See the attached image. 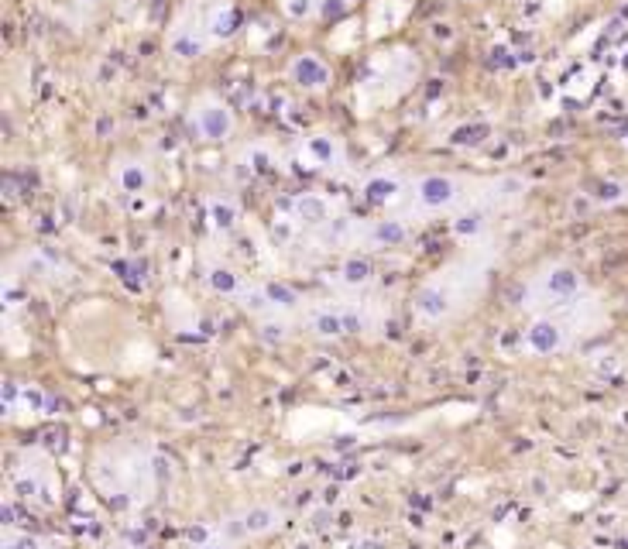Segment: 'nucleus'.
<instances>
[{
    "instance_id": "nucleus-1",
    "label": "nucleus",
    "mask_w": 628,
    "mask_h": 549,
    "mask_svg": "<svg viewBox=\"0 0 628 549\" xmlns=\"http://www.w3.org/2000/svg\"><path fill=\"white\" fill-rule=\"evenodd\" d=\"M580 292H584V278H580V272H577L573 265L556 261V265H546V268L529 281L522 306L533 309V313H549V309L566 306V302L577 299Z\"/></svg>"
},
{
    "instance_id": "nucleus-2",
    "label": "nucleus",
    "mask_w": 628,
    "mask_h": 549,
    "mask_svg": "<svg viewBox=\"0 0 628 549\" xmlns=\"http://www.w3.org/2000/svg\"><path fill=\"white\" fill-rule=\"evenodd\" d=\"M570 340H573V330L566 326V319H563L560 313H539L536 319L529 323V330H526L522 347H526L529 354L549 357V354L566 351V347H570Z\"/></svg>"
},
{
    "instance_id": "nucleus-3",
    "label": "nucleus",
    "mask_w": 628,
    "mask_h": 549,
    "mask_svg": "<svg viewBox=\"0 0 628 549\" xmlns=\"http://www.w3.org/2000/svg\"><path fill=\"white\" fill-rule=\"evenodd\" d=\"M281 525V512L275 505H251L237 515H230L223 525H220V536L223 543H241V539H258V536H268Z\"/></svg>"
},
{
    "instance_id": "nucleus-4",
    "label": "nucleus",
    "mask_w": 628,
    "mask_h": 549,
    "mask_svg": "<svg viewBox=\"0 0 628 549\" xmlns=\"http://www.w3.org/2000/svg\"><path fill=\"white\" fill-rule=\"evenodd\" d=\"M416 199L426 210H443L456 199V183L450 176H426V179L416 183Z\"/></svg>"
},
{
    "instance_id": "nucleus-5",
    "label": "nucleus",
    "mask_w": 628,
    "mask_h": 549,
    "mask_svg": "<svg viewBox=\"0 0 628 549\" xmlns=\"http://www.w3.org/2000/svg\"><path fill=\"white\" fill-rule=\"evenodd\" d=\"M192 127H196L203 138L220 141V138H227V134H230L234 120H230V110H227V106L213 103V106H203V110H199V120L192 117Z\"/></svg>"
},
{
    "instance_id": "nucleus-6",
    "label": "nucleus",
    "mask_w": 628,
    "mask_h": 549,
    "mask_svg": "<svg viewBox=\"0 0 628 549\" xmlns=\"http://www.w3.org/2000/svg\"><path fill=\"white\" fill-rule=\"evenodd\" d=\"M292 80H295L299 86L320 90V86L330 83V69H326V62H320L316 55H299V59L292 62Z\"/></svg>"
},
{
    "instance_id": "nucleus-7",
    "label": "nucleus",
    "mask_w": 628,
    "mask_h": 549,
    "mask_svg": "<svg viewBox=\"0 0 628 549\" xmlns=\"http://www.w3.org/2000/svg\"><path fill=\"white\" fill-rule=\"evenodd\" d=\"M309 330L316 337H347L340 306H320V309H313L309 313Z\"/></svg>"
},
{
    "instance_id": "nucleus-8",
    "label": "nucleus",
    "mask_w": 628,
    "mask_h": 549,
    "mask_svg": "<svg viewBox=\"0 0 628 549\" xmlns=\"http://www.w3.org/2000/svg\"><path fill=\"white\" fill-rule=\"evenodd\" d=\"M206 281H210V288L213 292H220V295H244V281H241V274L234 272V268H227V265H213L210 272H206Z\"/></svg>"
},
{
    "instance_id": "nucleus-9",
    "label": "nucleus",
    "mask_w": 628,
    "mask_h": 549,
    "mask_svg": "<svg viewBox=\"0 0 628 549\" xmlns=\"http://www.w3.org/2000/svg\"><path fill=\"white\" fill-rule=\"evenodd\" d=\"M261 292H265V299H268L271 313L278 316V313H288V309H295L299 306V292L295 288H288L285 281H265L261 285Z\"/></svg>"
},
{
    "instance_id": "nucleus-10",
    "label": "nucleus",
    "mask_w": 628,
    "mask_h": 549,
    "mask_svg": "<svg viewBox=\"0 0 628 549\" xmlns=\"http://www.w3.org/2000/svg\"><path fill=\"white\" fill-rule=\"evenodd\" d=\"M371 278H374V265H371L367 258H347V261H344V268H340V281H344V285H351V288H364V285H371Z\"/></svg>"
},
{
    "instance_id": "nucleus-11",
    "label": "nucleus",
    "mask_w": 628,
    "mask_h": 549,
    "mask_svg": "<svg viewBox=\"0 0 628 549\" xmlns=\"http://www.w3.org/2000/svg\"><path fill=\"white\" fill-rule=\"evenodd\" d=\"M237 24H241V10L237 7H220L213 17H210V31H213V38H230L234 31H237Z\"/></svg>"
},
{
    "instance_id": "nucleus-12",
    "label": "nucleus",
    "mask_w": 628,
    "mask_h": 549,
    "mask_svg": "<svg viewBox=\"0 0 628 549\" xmlns=\"http://www.w3.org/2000/svg\"><path fill=\"white\" fill-rule=\"evenodd\" d=\"M295 210H299V216H302L306 223H326V220H330V210H326V203H323L320 196H302V199L295 203Z\"/></svg>"
},
{
    "instance_id": "nucleus-13",
    "label": "nucleus",
    "mask_w": 628,
    "mask_h": 549,
    "mask_svg": "<svg viewBox=\"0 0 628 549\" xmlns=\"http://www.w3.org/2000/svg\"><path fill=\"white\" fill-rule=\"evenodd\" d=\"M364 196H367L371 203H391V199L398 196V183L378 176V179H371V183L364 185Z\"/></svg>"
},
{
    "instance_id": "nucleus-14",
    "label": "nucleus",
    "mask_w": 628,
    "mask_h": 549,
    "mask_svg": "<svg viewBox=\"0 0 628 549\" xmlns=\"http://www.w3.org/2000/svg\"><path fill=\"white\" fill-rule=\"evenodd\" d=\"M172 55H179V59H199L203 55V41L192 31H179V35H172Z\"/></svg>"
},
{
    "instance_id": "nucleus-15",
    "label": "nucleus",
    "mask_w": 628,
    "mask_h": 549,
    "mask_svg": "<svg viewBox=\"0 0 628 549\" xmlns=\"http://www.w3.org/2000/svg\"><path fill=\"white\" fill-rule=\"evenodd\" d=\"M405 237H409V230L398 220H381L374 227V241H381V244H402Z\"/></svg>"
},
{
    "instance_id": "nucleus-16",
    "label": "nucleus",
    "mask_w": 628,
    "mask_h": 549,
    "mask_svg": "<svg viewBox=\"0 0 628 549\" xmlns=\"http://www.w3.org/2000/svg\"><path fill=\"white\" fill-rule=\"evenodd\" d=\"M145 185H148L145 165H124V169H120V189H124V192H141Z\"/></svg>"
},
{
    "instance_id": "nucleus-17",
    "label": "nucleus",
    "mask_w": 628,
    "mask_h": 549,
    "mask_svg": "<svg viewBox=\"0 0 628 549\" xmlns=\"http://www.w3.org/2000/svg\"><path fill=\"white\" fill-rule=\"evenodd\" d=\"M3 549H45V543L31 532H17V529H7L3 532Z\"/></svg>"
},
{
    "instance_id": "nucleus-18",
    "label": "nucleus",
    "mask_w": 628,
    "mask_h": 549,
    "mask_svg": "<svg viewBox=\"0 0 628 549\" xmlns=\"http://www.w3.org/2000/svg\"><path fill=\"white\" fill-rule=\"evenodd\" d=\"M309 151H313L323 165L333 162V141H330V138H309Z\"/></svg>"
},
{
    "instance_id": "nucleus-19",
    "label": "nucleus",
    "mask_w": 628,
    "mask_h": 549,
    "mask_svg": "<svg viewBox=\"0 0 628 549\" xmlns=\"http://www.w3.org/2000/svg\"><path fill=\"white\" fill-rule=\"evenodd\" d=\"M234 220H237V210L230 206V203H213V223L216 227H234Z\"/></svg>"
},
{
    "instance_id": "nucleus-20",
    "label": "nucleus",
    "mask_w": 628,
    "mask_h": 549,
    "mask_svg": "<svg viewBox=\"0 0 628 549\" xmlns=\"http://www.w3.org/2000/svg\"><path fill=\"white\" fill-rule=\"evenodd\" d=\"M21 402H24L31 412H41V409H45V391H41L38 384H28V388L21 391Z\"/></svg>"
},
{
    "instance_id": "nucleus-21",
    "label": "nucleus",
    "mask_w": 628,
    "mask_h": 549,
    "mask_svg": "<svg viewBox=\"0 0 628 549\" xmlns=\"http://www.w3.org/2000/svg\"><path fill=\"white\" fill-rule=\"evenodd\" d=\"M21 391H24L21 384H14V381H3V395H0V398H3V409H7V412H14V409H17V402H21Z\"/></svg>"
},
{
    "instance_id": "nucleus-22",
    "label": "nucleus",
    "mask_w": 628,
    "mask_h": 549,
    "mask_svg": "<svg viewBox=\"0 0 628 549\" xmlns=\"http://www.w3.org/2000/svg\"><path fill=\"white\" fill-rule=\"evenodd\" d=\"M189 539L196 543V549L206 546V543H213V539H210V529H206V525H192V529H189Z\"/></svg>"
},
{
    "instance_id": "nucleus-23",
    "label": "nucleus",
    "mask_w": 628,
    "mask_h": 549,
    "mask_svg": "<svg viewBox=\"0 0 628 549\" xmlns=\"http://www.w3.org/2000/svg\"><path fill=\"white\" fill-rule=\"evenodd\" d=\"M199 549H230V543H206V546H199Z\"/></svg>"
}]
</instances>
